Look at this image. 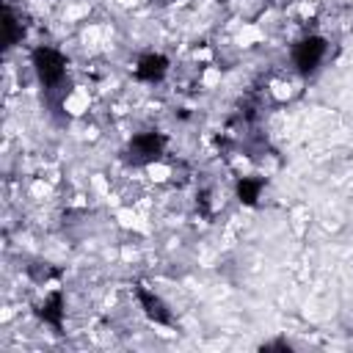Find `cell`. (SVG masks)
<instances>
[{
	"label": "cell",
	"instance_id": "1",
	"mask_svg": "<svg viewBox=\"0 0 353 353\" xmlns=\"http://www.w3.org/2000/svg\"><path fill=\"white\" fill-rule=\"evenodd\" d=\"M33 66H36V74L44 85H55L63 80V72H66V61L61 52L50 50V47H39L33 50Z\"/></svg>",
	"mask_w": 353,
	"mask_h": 353
},
{
	"label": "cell",
	"instance_id": "2",
	"mask_svg": "<svg viewBox=\"0 0 353 353\" xmlns=\"http://www.w3.org/2000/svg\"><path fill=\"white\" fill-rule=\"evenodd\" d=\"M323 55H325V39H320V36H309V39L298 41L292 50V61L301 72H314L317 63L323 61Z\"/></svg>",
	"mask_w": 353,
	"mask_h": 353
},
{
	"label": "cell",
	"instance_id": "3",
	"mask_svg": "<svg viewBox=\"0 0 353 353\" xmlns=\"http://www.w3.org/2000/svg\"><path fill=\"white\" fill-rule=\"evenodd\" d=\"M163 146H165L163 132H141L130 141V157H132V163H149V160L160 157Z\"/></svg>",
	"mask_w": 353,
	"mask_h": 353
},
{
	"label": "cell",
	"instance_id": "4",
	"mask_svg": "<svg viewBox=\"0 0 353 353\" xmlns=\"http://www.w3.org/2000/svg\"><path fill=\"white\" fill-rule=\"evenodd\" d=\"M138 301H141V306L146 309V314H149L154 323L171 325V312H168V309H165V303H163L157 295H152L146 287H138Z\"/></svg>",
	"mask_w": 353,
	"mask_h": 353
},
{
	"label": "cell",
	"instance_id": "5",
	"mask_svg": "<svg viewBox=\"0 0 353 353\" xmlns=\"http://www.w3.org/2000/svg\"><path fill=\"white\" fill-rule=\"evenodd\" d=\"M165 69H168V61H165L163 55L149 52V55H143V58L138 61L135 74H138L141 80H146V83H154V80H160V77L165 74Z\"/></svg>",
	"mask_w": 353,
	"mask_h": 353
},
{
	"label": "cell",
	"instance_id": "6",
	"mask_svg": "<svg viewBox=\"0 0 353 353\" xmlns=\"http://www.w3.org/2000/svg\"><path fill=\"white\" fill-rule=\"evenodd\" d=\"M39 317H41L44 323H50L52 328L61 331V325H63V295H61V292H52V295L39 306Z\"/></svg>",
	"mask_w": 353,
	"mask_h": 353
},
{
	"label": "cell",
	"instance_id": "7",
	"mask_svg": "<svg viewBox=\"0 0 353 353\" xmlns=\"http://www.w3.org/2000/svg\"><path fill=\"white\" fill-rule=\"evenodd\" d=\"M262 179H240L237 182V196H240V201L243 204H256V199H259V190H262Z\"/></svg>",
	"mask_w": 353,
	"mask_h": 353
},
{
	"label": "cell",
	"instance_id": "8",
	"mask_svg": "<svg viewBox=\"0 0 353 353\" xmlns=\"http://www.w3.org/2000/svg\"><path fill=\"white\" fill-rule=\"evenodd\" d=\"M3 28H6V47H11V44L19 39V30H17V19H14L11 8H6V14H3Z\"/></svg>",
	"mask_w": 353,
	"mask_h": 353
}]
</instances>
